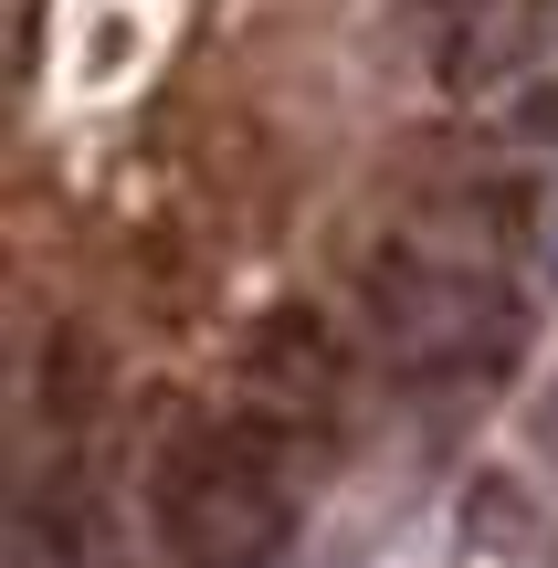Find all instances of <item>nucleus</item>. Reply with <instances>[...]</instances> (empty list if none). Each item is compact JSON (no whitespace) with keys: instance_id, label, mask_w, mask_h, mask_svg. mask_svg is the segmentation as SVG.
Segmentation results:
<instances>
[{"instance_id":"obj_2","label":"nucleus","mask_w":558,"mask_h":568,"mask_svg":"<svg viewBox=\"0 0 558 568\" xmlns=\"http://www.w3.org/2000/svg\"><path fill=\"white\" fill-rule=\"evenodd\" d=\"M369 326L412 379H454V368H485L506 358L517 316H506V284L443 264V253H379L369 274Z\"/></svg>"},{"instance_id":"obj_7","label":"nucleus","mask_w":558,"mask_h":568,"mask_svg":"<svg viewBox=\"0 0 558 568\" xmlns=\"http://www.w3.org/2000/svg\"><path fill=\"white\" fill-rule=\"evenodd\" d=\"M548 568H558V548H548Z\"/></svg>"},{"instance_id":"obj_4","label":"nucleus","mask_w":558,"mask_h":568,"mask_svg":"<svg viewBox=\"0 0 558 568\" xmlns=\"http://www.w3.org/2000/svg\"><path fill=\"white\" fill-rule=\"evenodd\" d=\"M243 379L264 389V400H285V410H316L337 389V337H327V316L316 305H274L264 326H253V347H243Z\"/></svg>"},{"instance_id":"obj_6","label":"nucleus","mask_w":558,"mask_h":568,"mask_svg":"<svg viewBox=\"0 0 558 568\" xmlns=\"http://www.w3.org/2000/svg\"><path fill=\"white\" fill-rule=\"evenodd\" d=\"M538 453H548V464H558V389H548V400H538Z\"/></svg>"},{"instance_id":"obj_3","label":"nucleus","mask_w":558,"mask_h":568,"mask_svg":"<svg viewBox=\"0 0 558 568\" xmlns=\"http://www.w3.org/2000/svg\"><path fill=\"white\" fill-rule=\"evenodd\" d=\"M538 53H558V0H454L443 11V84H517Z\"/></svg>"},{"instance_id":"obj_5","label":"nucleus","mask_w":558,"mask_h":568,"mask_svg":"<svg viewBox=\"0 0 558 568\" xmlns=\"http://www.w3.org/2000/svg\"><path fill=\"white\" fill-rule=\"evenodd\" d=\"M11 548H21V568H84V558H95V527H84V495H74V485H21Z\"/></svg>"},{"instance_id":"obj_1","label":"nucleus","mask_w":558,"mask_h":568,"mask_svg":"<svg viewBox=\"0 0 558 568\" xmlns=\"http://www.w3.org/2000/svg\"><path fill=\"white\" fill-rule=\"evenodd\" d=\"M169 568H274L295 537V474L264 422H180L148 474Z\"/></svg>"}]
</instances>
